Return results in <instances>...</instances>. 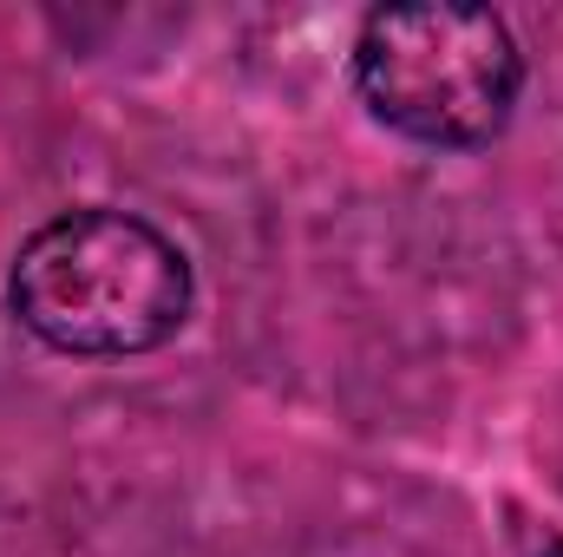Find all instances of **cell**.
Masks as SVG:
<instances>
[{
	"instance_id": "6da1fadb",
	"label": "cell",
	"mask_w": 563,
	"mask_h": 557,
	"mask_svg": "<svg viewBox=\"0 0 563 557\" xmlns=\"http://www.w3.org/2000/svg\"><path fill=\"white\" fill-rule=\"evenodd\" d=\"M197 276L177 237L139 210L79 204L46 217L7 263V315L66 361H139L184 335Z\"/></svg>"
},
{
	"instance_id": "7a4b0ae2",
	"label": "cell",
	"mask_w": 563,
	"mask_h": 557,
	"mask_svg": "<svg viewBox=\"0 0 563 557\" xmlns=\"http://www.w3.org/2000/svg\"><path fill=\"white\" fill-rule=\"evenodd\" d=\"M354 99L420 151H485L525 99V46L492 7H374L347 46Z\"/></svg>"
}]
</instances>
